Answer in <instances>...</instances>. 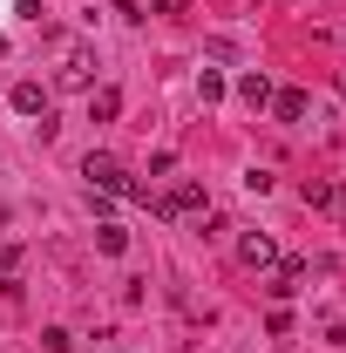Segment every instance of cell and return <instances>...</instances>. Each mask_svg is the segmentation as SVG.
<instances>
[{
	"label": "cell",
	"instance_id": "1",
	"mask_svg": "<svg viewBox=\"0 0 346 353\" xmlns=\"http://www.w3.org/2000/svg\"><path fill=\"white\" fill-rule=\"evenodd\" d=\"M82 176H88V190H102V197H136V204H143V197H150V190H143V183H136V176L123 170V163H116V157H102V150H88V163H82Z\"/></svg>",
	"mask_w": 346,
	"mask_h": 353
},
{
	"label": "cell",
	"instance_id": "2",
	"mask_svg": "<svg viewBox=\"0 0 346 353\" xmlns=\"http://www.w3.org/2000/svg\"><path fill=\"white\" fill-rule=\"evenodd\" d=\"M54 88H95V48H68L54 68Z\"/></svg>",
	"mask_w": 346,
	"mask_h": 353
},
{
	"label": "cell",
	"instance_id": "3",
	"mask_svg": "<svg viewBox=\"0 0 346 353\" xmlns=\"http://www.w3.org/2000/svg\"><path fill=\"white\" fill-rule=\"evenodd\" d=\"M7 102H14V116H41V130H54V123H48V88L41 82H14Z\"/></svg>",
	"mask_w": 346,
	"mask_h": 353
},
{
	"label": "cell",
	"instance_id": "4",
	"mask_svg": "<svg viewBox=\"0 0 346 353\" xmlns=\"http://www.w3.org/2000/svg\"><path fill=\"white\" fill-rule=\"evenodd\" d=\"M238 259L252 265V272H265V265H278V245H272L265 231H245V238H238Z\"/></svg>",
	"mask_w": 346,
	"mask_h": 353
},
{
	"label": "cell",
	"instance_id": "5",
	"mask_svg": "<svg viewBox=\"0 0 346 353\" xmlns=\"http://www.w3.org/2000/svg\"><path fill=\"white\" fill-rule=\"evenodd\" d=\"M156 211H163V218H183V211H204V183H190V176H183V183H176V190L163 197V204H156Z\"/></svg>",
	"mask_w": 346,
	"mask_h": 353
},
{
	"label": "cell",
	"instance_id": "6",
	"mask_svg": "<svg viewBox=\"0 0 346 353\" xmlns=\"http://www.w3.org/2000/svg\"><path fill=\"white\" fill-rule=\"evenodd\" d=\"M305 109H312L305 88H272V116H278V123H305Z\"/></svg>",
	"mask_w": 346,
	"mask_h": 353
},
{
	"label": "cell",
	"instance_id": "7",
	"mask_svg": "<svg viewBox=\"0 0 346 353\" xmlns=\"http://www.w3.org/2000/svg\"><path fill=\"white\" fill-rule=\"evenodd\" d=\"M238 102H252V109H272V75H265V68L238 75Z\"/></svg>",
	"mask_w": 346,
	"mask_h": 353
},
{
	"label": "cell",
	"instance_id": "8",
	"mask_svg": "<svg viewBox=\"0 0 346 353\" xmlns=\"http://www.w3.org/2000/svg\"><path fill=\"white\" fill-rule=\"evenodd\" d=\"M123 116V95L116 88H88V123H116Z\"/></svg>",
	"mask_w": 346,
	"mask_h": 353
},
{
	"label": "cell",
	"instance_id": "9",
	"mask_svg": "<svg viewBox=\"0 0 346 353\" xmlns=\"http://www.w3.org/2000/svg\"><path fill=\"white\" fill-rule=\"evenodd\" d=\"M95 252L123 259V252H130V231H123V224H95Z\"/></svg>",
	"mask_w": 346,
	"mask_h": 353
},
{
	"label": "cell",
	"instance_id": "10",
	"mask_svg": "<svg viewBox=\"0 0 346 353\" xmlns=\"http://www.w3.org/2000/svg\"><path fill=\"white\" fill-rule=\"evenodd\" d=\"M299 279H305V265L285 259V265H278V279H272V299H292V292H299Z\"/></svg>",
	"mask_w": 346,
	"mask_h": 353
},
{
	"label": "cell",
	"instance_id": "11",
	"mask_svg": "<svg viewBox=\"0 0 346 353\" xmlns=\"http://www.w3.org/2000/svg\"><path fill=\"white\" fill-rule=\"evenodd\" d=\"M333 190H340V183H326V176H305V204H312V211H333Z\"/></svg>",
	"mask_w": 346,
	"mask_h": 353
},
{
	"label": "cell",
	"instance_id": "12",
	"mask_svg": "<svg viewBox=\"0 0 346 353\" xmlns=\"http://www.w3.org/2000/svg\"><path fill=\"white\" fill-rule=\"evenodd\" d=\"M197 102H224V75H217V68L197 75Z\"/></svg>",
	"mask_w": 346,
	"mask_h": 353
},
{
	"label": "cell",
	"instance_id": "13",
	"mask_svg": "<svg viewBox=\"0 0 346 353\" xmlns=\"http://www.w3.org/2000/svg\"><path fill=\"white\" fill-rule=\"evenodd\" d=\"M116 7H123V21H143V7H136V0H116Z\"/></svg>",
	"mask_w": 346,
	"mask_h": 353
},
{
	"label": "cell",
	"instance_id": "14",
	"mask_svg": "<svg viewBox=\"0 0 346 353\" xmlns=\"http://www.w3.org/2000/svg\"><path fill=\"white\" fill-rule=\"evenodd\" d=\"M333 211H340V224H346V190H333Z\"/></svg>",
	"mask_w": 346,
	"mask_h": 353
},
{
	"label": "cell",
	"instance_id": "15",
	"mask_svg": "<svg viewBox=\"0 0 346 353\" xmlns=\"http://www.w3.org/2000/svg\"><path fill=\"white\" fill-rule=\"evenodd\" d=\"M7 265H14V245H0V272H7Z\"/></svg>",
	"mask_w": 346,
	"mask_h": 353
},
{
	"label": "cell",
	"instance_id": "16",
	"mask_svg": "<svg viewBox=\"0 0 346 353\" xmlns=\"http://www.w3.org/2000/svg\"><path fill=\"white\" fill-rule=\"evenodd\" d=\"M0 54H7V34H0Z\"/></svg>",
	"mask_w": 346,
	"mask_h": 353
},
{
	"label": "cell",
	"instance_id": "17",
	"mask_svg": "<svg viewBox=\"0 0 346 353\" xmlns=\"http://www.w3.org/2000/svg\"><path fill=\"white\" fill-rule=\"evenodd\" d=\"M340 95H346V75H340Z\"/></svg>",
	"mask_w": 346,
	"mask_h": 353
}]
</instances>
